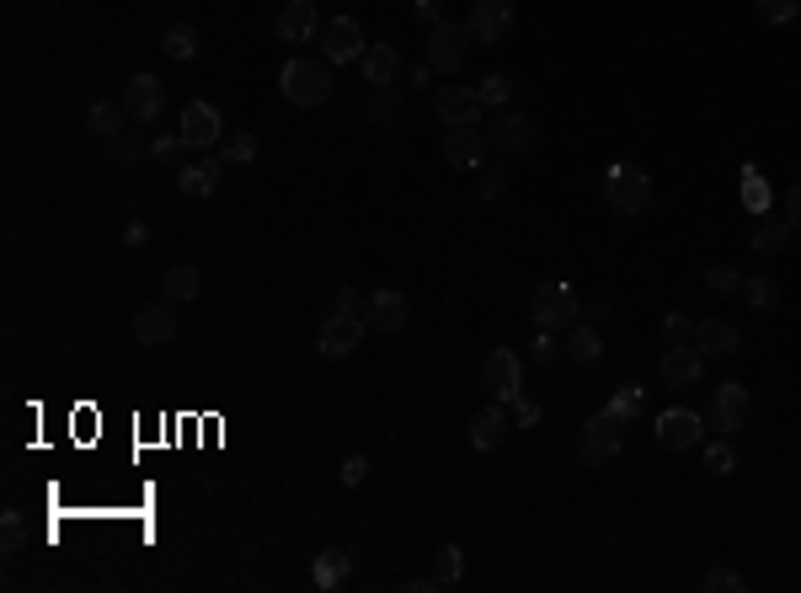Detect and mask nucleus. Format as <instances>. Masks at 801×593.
<instances>
[{
  "instance_id": "f257e3e1",
  "label": "nucleus",
  "mask_w": 801,
  "mask_h": 593,
  "mask_svg": "<svg viewBox=\"0 0 801 593\" xmlns=\"http://www.w3.org/2000/svg\"><path fill=\"white\" fill-rule=\"evenodd\" d=\"M331 70L337 65H326V60H289L278 70V86L295 108H321V102H331V86H337Z\"/></svg>"
},
{
  "instance_id": "f03ea898",
  "label": "nucleus",
  "mask_w": 801,
  "mask_h": 593,
  "mask_svg": "<svg viewBox=\"0 0 801 593\" xmlns=\"http://www.w3.org/2000/svg\"><path fill=\"white\" fill-rule=\"evenodd\" d=\"M604 203H610V214H647L652 209V177L641 172V166H625L615 161L610 172H604Z\"/></svg>"
},
{
  "instance_id": "7ed1b4c3",
  "label": "nucleus",
  "mask_w": 801,
  "mask_h": 593,
  "mask_svg": "<svg viewBox=\"0 0 801 593\" xmlns=\"http://www.w3.org/2000/svg\"><path fill=\"white\" fill-rule=\"evenodd\" d=\"M625 428H630V422L615 417V412L604 406V412H599V417L577 433V455H583V465H610V460H615L619 444H625Z\"/></svg>"
},
{
  "instance_id": "20e7f679",
  "label": "nucleus",
  "mask_w": 801,
  "mask_h": 593,
  "mask_svg": "<svg viewBox=\"0 0 801 593\" xmlns=\"http://www.w3.org/2000/svg\"><path fill=\"white\" fill-rule=\"evenodd\" d=\"M529 316H535V327H577V316H583V300L566 289V283H540L535 294H529Z\"/></svg>"
},
{
  "instance_id": "39448f33",
  "label": "nucleus",
  "mask_w": 801,
  "mask_h": 593,
  "mask_svg": "<svg viewBox=\"0 0 801 593\" xmlns=\"http://www.w3.org/2000/svg\"><path fill=\"white\" fill-rule=\"evenodd\" d=\"M433 113H438V124H443V129H476L487 108H481L476 86H438Z\"/></svg>"
},
{
  "instance_id": "423d86ee",
  "label": "nucleus",
  "mask_w": 801,
  "mask_h": 593,
  "mask_svg": "<svg viewBox=\"0 0 801 593\" xmlns=\"http://www.w3.org/2000/svg\"><path fill=\"white\" fill-rule=\"evenodd\" d=\"M481 391L492 395V401H502V406L524 391V364H518V353H513V348H497V353H487V364H481Z\"/></svg>"
},
{
  "instance_id": "0eeeda50",
  "label": "nucleus",
  "mask_w": 801,
  "mask_h": 593,
  "mask_svg": "<svg viewBox=\"0 0 801 593\" xmlns=\"http://www.w3.org/2000/svg\"><path fill=\"white\" fill-rule=\"evenodd\" d=\"M321 49H326V65H359L370 43H364V27L353 16H331L321 27Z\"/></svg>"
},
{
  "instance_id": "6e6552de",
  "label": "nucleus",
  "mask_w": 801,
  "mask_h": 593,
  "mask_svg": "<svg viewBox=\"0 0 801 593\" xmlns=\"http://www.w3.org/2000/svg\"><path fill=\"white\" fill-rule=\"evenodd\" d=\"M465 43H471V33H465L460 22H438V27H428L433 75H460V65H465Z\"/></svg>"
},
{
  "instance_id": "1a4fd4ad",
  "label": "nucleus",
  "mask_w": 801,
  "mask_h": 593,
  "mask_svg": "<svg viewBox=\"0 0 801 593\" xmlns=\"http://www.w3.org/2000/svg\"><path fill=\"white\" fill-rule=\"evenodd\" d=\"M748 412H753V395H748V386L727 380V386H716V395H711L705 422H711L716 433H738V428H748Z\"/></svg>"
},
{
  "instance_id": "9d476101",
  "label": "nucleus",
  "mask_w": 801,
  "mask_h": 593,
  "mask_svg": "<svg viewBox=\"0 0 801 593\" xmlns=\"http://www.w3.org/2000/svg\"><path fill=\"white\" fill-rule=\"evenodd\" d=\"M364 331H370V321H364L359 311H337V316H326L315 348H321V358H348V353L364 342Z\"/></svg>"
},
{
  "instance_id": "9b49d317",
  "label": "nucleus",
  "mask_w": 801,
  "mask_h": 593,
  "mask_svg": "<svg viewBox=\"0 0 801 593\" xmlns=\"http://www.w3.org/2000/svg\"><path fill=\"white\" fill-rule=\"evenodd\" d=\"M513 27V0H471V16H465V33L471 43H502V33Z\"/></svg>"
},
{
  "instance_id": "f8f14e48",
  "label": "nucleus",
  "mask_w": 801,
  "mask_h": 593,
  "mask_svg": "<svg viewBox=\"0 0 801 593\" xmlns=\"http://www.w3.org/2000/svg\"><path fill=\"white\" fill-rule=\"evenodd\" d=\"M700 375H705V353H700L694 342H674V348L663 353V364H658V380L674 386V391L700 386Z\"/></svg>"
},
{
  "instance_id": "ddd939ff",
  "label": "nucleus",
  "mask_w": 801,
  "mask_h": 593,
  "mask_svg": "<svg viewBox=\"0 0 801 593\" xmlns=\"http://www.w3.org/2000/svg\"><path fill=\"white\" fill-rule=\"evenodd\" d=\"M161 108H166V86L155 80V75H128L124 86V113L134 118V124H155L161 118Z\"/></svg>"
},
{
  "instance_id": "4468645a",
  "label": "nucleus",
  "mask_w": 801,
  "mask_h": 593,
  "mask_svg": "<svg viewBox=\"0 0 801 593\" xmlns=\"http://www.w3.org/2000/svg\"><path fill=\"white\" fill-rule=\"evenodd\" d=\"M700 439H705V417H700V412L668 406V412L658 417V444H663V450H694Z\"/></svg>"
},
{
  "instance_id": "2eb2a0df",
  "label": "nucleus",
  "mask_w": 801,
  "mask_h": 593,
  "mask_svg": "<svg viewBox=\"0 0 801 593\" xmlns=\"http://www.w3.org/2000/svg\"><path fill=\"white\" fill-rule=\"evenodd\" d=\"M183 139L192 150H214V144H225V118H220V108H209V102H187L183 108Z\"/></svg>"
},
{
  "instance_id": "dca6fc26",
  "label": "nucleus",
  "mask_w": 801,
  "mask_h": 593,
  "mask_svg": "<svg viewBox=\"0 0 801 593\" xmlns=\"http://www.w3.org/2000/svg\"><path fill=\"white\" fill-rule=\"evenodd\" d=\"M364 321L374 331H406L412 321V305H406V294L401 289H374L370 305H364Z\"/></svg>"
},
{
  "instance_id": "f3484780",
  "label": "nucleus",
  "mask_w": 801,
  "mask_h": 593,
  "mask_svg": "<svg viewBox=\"0 0 801 593\" xmlns=\"http://www.w3.org/2000/svg\"><path fill=\"white\" fill-rule=\"evenodd\" d=\"M177 337V311L166 305V300H155V305H145L139 316H134V342L139 348H166Z\"/></svg>"
},
{
  "instance_id": "a211bd4d",
  "label": "nucleus",
  "mask_w": 801,
  "mask_h": 593,
  "mask_svg": "<svg viewBox=\"0 0 801 593\" xmlns=\"http://www.w3.org/2000/svg\"><path fill=\"white\" fill-rule=\"evenodd\" d=\"M225 166H230L225 155H209V150H203L198 161H187L183 172H177V188H183L187 198H209V193H214V188H220V177H225Z\"/></svg>"
},
{
  "instance_id": "6ab92c4d",
  "label": "nucleus",
  "mask_w": 801,
  "mask_h": 593,
  "mask_svg": "<svg viewBox=\"0 0 801 593\" xmlns=\"http://www.w3.org/2000/svg\"><path fill=\"white\" fill-rule=\"evenodd\" d=\"M481 155H487V134L481 129H449L443 134V161L454 172H481Z\"/></svg>"
},
{
  "instance_id": "aec40b11",
  "label": "nucleus",
  "mask_w": 801,
  "mask_h": 593,
  "mask_svg": "<svg viewBox=\"0 0 801 593\" xmlns=\"http://www.w3.org/2000/svg\"><path fill=\"white\" fill-rule=\"evenodd\" d=\"M273 33H278V43H305V38L321 33V16H315V5H310V0H289V5L278 11Z\"/></svg>"
},
{
  "instance_id": "412c9836",
  "label": "nucleus",
  "mask_w": 801,
  "mask_h": 593,
  "mask_svg": "<svg viewBox=\"0 0 801 593\" xmlns=\"http://www.w3.org/2000/svg\"><path fill=\"white\" fill-rule=\"evenodd\" d=\"M487 139H492L502 155H524V150L535 144V118H529V113H502Z\"/></svg>"
},
{
  "instance_id": "4be33fe9",
  "label": "nucleus",
  "mask_w": 801,
  "mask_h": 593,
  "mask_svg": "<svg viewBox=\"0 0 801 593\" xmlns=\"http://www.w3.org/2000/svg\"><path fill=\"white\" fill-rule=\"evenodd\" d=\"M508 412H502V401H492V406H481L476 417H471V444L476 450H502V439H508Z\"/></svg>"
},
{
  "instance_id": "5701e85b",
  "label": "nucleus",
  "mask_w": 801,
  "mask_h": 593,
  "mask_svg": "<svg viewBox=\"0 0 801 593\" xmlns=\"http://www.w3.org/2000/svg\"><path fill=\"white\" fill-rule=\"evenodd\" d=\"M359 65H364V80H370V86H396V80H401V54H396V43H370Z\"/></svg>"
},
{
  "instance_id": "b1692460",
  "label": "nucleus",
  "mask_w": 801,
  "mask_h": 593,
  "mask_svg": "<svg viewBox=\"0 0 801 593\" xmlns=\"http://www.w3.org/2000/svg\"><path fill=\"white\" fill-rule=\"evenodd\" d=\"M791 219L786 214H759V225H753V252L759 257H775V252H786L791 247Z\"/></svg>"
},
{
  "instance_id": "393cba45",
  "label": "nucleus",
  "mask_w": 801,
  "mask_h": 593,
  "mask_svg": "<svg viewBox=\"0 0 801 593\" xmlns=\"http://www.w3.org/2000/svg\"><path fill=\"white\" fill-rule=\"evenodd\" d=\"M694 348H700L705 358H711V353H716V358H727V353H738V327H733V321H722V316H711V321H700V327H694Z\"/></svg>"
},
{
  "instance_id": "a878e982",
  "label": "nucleus",
  "mask_w": 801,
  "mask_h": 593,
  "mask_svg": "<svg viewBox=\"0 0 801 593\" xmlns=\"http://www.w3.org/2000/svg\"><path fill=\"white\" fill-rule=\"evenodd\" d=\"M561 353H566V364L593 369V364L604 358V337H599L593 327H572V331H566V342H561Z\"/></svg>"
},
{
  "instance_id": "bb28decb",
  "label": "nucleus",
  "mask_w": 801,
  "mask_h": 593,
  "mask_svg": "<svg viewBox=\"0 0 801 593\" xmlns=\"http://www.w3.org/2000/svg\"><path fill=\"white\" fill-rule=\"evenodd\" d=\"M198 294H203V273L192 263H177L161 278V300H166V305H187V300H198Z\"/></svg>"
},
{
  "instance_id": "cd10ccee",
  "label": "nucleus",
  "mask_w": 801,
  "mask_h": 593,
  "mask_svg": "<svg viewBox=\"0 0 801 593\" xmlns=\"http://www.w3.org/2000/svg\"><path fill=\"white\" fill-rule=\"evenodd\" d=\"M124 102H91L86 108V129L97 134V139H118L124 134Z\"/></svg>"
},
{
  "instance_id": "c85d7f7f",
  "label": "nucleus",
  "mask_w": 801,
  "mask_h": 593,
  "mask_svg": "<svg viewBox=\"0 0 801 593\" xmlns=\"http://www.w3.org/2000/svg\"><path fill=\"white\" fill-rule=\"evenodd\" d=\"M370 124L374 129H396V124H401V86H374Z\"/></svg>"
},
{
  "instance_id": "c756f323",
  "label": "nucleus",
  "mask_w": 801,
  "mask_h": 593,
  "mask_svg": "<svg viewBox=\"0 0 801 593\" xmlns=\"http://www.w3.org/2000/svg\"><path fill=\"white\" fill-rule=\"evenodd\" d=\"M198 49H203V38H198L192 22H172V27L161 33V54H172V60H192Z\"/></svg>"
},
{
  "instance_id": "7c9ffc66",
  "label": "nucleus",
  "mask_w": 801,
  "mask_h": 593,
  "mask_svg": "<svg viewBox=\"0 0 801 593\" xmlns=\"http://www.w3.org/2000/svg\"><path fill=\"white\" fill-rule=\"evenodd\" d=\"M310 583H315V589H342V583H348V556H342V551H321L315 567H310Z\"/></svg>"
},
{
  "instance_id": "2f4dec72",
  "label": "nucleus",
  "mask_w": 801,
  "mask_h": 593,
  "mask_svg": "<svg viewBox=\"0 0 801 593\" xmlns=\"http://www.w3.org/2000/svg\"><path fill=\"white\" fill-rule=\"evenodd\" d=\"M460 578H465V551H460V545H443L438 562H433V583H438V589H454Z\"/></svg>"
},
{
  "instance_id": "473e14b6",
  "label": "nucleus",
  "mask_w": 801,
  "mask_h": 593,
  "mask_svg": "<svg viewBox=\"0 0 801 593\" xmlns=\"http://www.w3.org/2000/svg\"><path fill=\"white\" fill-rule=\"evenodd\" d=\"M742 209L748 214H769V182L759 177V166H742Z\"/></svg>"
},
{
  "instance_id": "72a5a7b5",
  "label": "nucleus",
  "mask_w": 801,
  "mask_h": 593,
  "mask_svg": "<svg viewBox=\"0 0 801 593\" xmlns=\"http://www.w3.org/2000/svg\"><path fill=\"white\" fill-rule=\"evenodd\" d=\"M187 150H192V144L183 139V129H177V134H161V139L150 144V155H155L161 166H177V172L187 166Z\"/></svg>"
},
{
  "instance_id": "f704fd0d",
  "label": "nucleus",
  "mask_w": 801,
  "mask_h": 593,
  "mask_svg": "<svg viewBox=\"0 0 801 593\" xmlns=\"http://www.w3.org/2000/svg\"><path fill=\"white\" fill-rule=\"evenodd\" d=\"M256 150H262V144H256V134H225V144H220V155H225L230 166H251V161H256Z\"/></svg>"
},
{
  "instance_id": "c9c22d12",
  "label": "nucleus",
  "mask_w": 801,
  "mask_h": 593,
  "mask_svg": "<svg viewBox=\"0 0 801 593\" xmlns=\"http://www.w3.org/2000/svg\"><path fill=\"white\" fill-rule=\"evenodd\" d=\"M742 300H748L753 311H775V305H780V289H775L769 278H742Z\"/></svg>"
},
{
  "instance_id": "e433bc0d",
  "label": "nucleus",
  "mask_w": 801,
  "mask_h": 593,
  "mask_svg": "<svg viewBox=\"0 0 801 593\" xmlns=\"http://www.w3.org/2000/svg\"><path fill=\"white\" fill-rule=\"evenodd\" d=\"M555 358H566V353H561V337H555L551 327H540L535 331V342H529V364L546 369V364H555Z\"/></svg>"
},
{
  "instance_id": "4c0bfd02",
  "label": "nucleus",
  "mask_w": 801,
  "mask_h": 593,
  "mask_svg": "<svg viewBox=\"0 0 801 593\" xmlns=\"http://www.w3.org/2000/svg\"><path fill=\"white\" fill-rule=\"evenodd\" d=\"M22 545H27V519H22V514H5V519H0V551L16 556Z\"/></svg>"
},
{
  "instance_id": "58836bf2",
  "label": "nucleus",
  "mask_w": 801,
  "mask_h": 593,
  "mask_svg": "<svg viewBox=\"0 0 801 593\" xmlns=\"http://www.w3.org/2000/svg\"><path fill=\"white\" fill-rule=\"evenodd\" d=\"M759 5V16L769 22V27H786V22H797V11H801V0H753Z\"/></svg>"
},
{
  "instance_id": "ea45409f",
  "label": "nucleus",
  "mask_w": 801,
  "mask_h": 593,
  "mask_svg": "<svg viewBox=\"0 0 801 593\" xmlns=\"http://www.w3.org/2000/svg\"><path fill=\"white\" fill-rule=\"evenodd\" d=\"M476 97H481V108H502V102L513 97V80H508V75H487V80L476 86Z\"/></svg>"
},
{
  "instance_id": "a19ab883",
  "label": "nucleus",
  "mask_w": 801,
  "mask_h": 593,
  "mask_svg": "<svg viewBox=\"0 0 801 593\" xmlns=\"http://www.w3.org/2000/svg\"><path fill=\"white\" fill-rule=\"evenodd\" d=\"M705 470H711V476H733V470H738V455H733L727 439H716V444L705 450Z\"/></svg>"
},
{
  "instance_id": "79ce46f5",
  "label": "nucleus",
  "mask_w": 801,
  "mask_h": 593,
  "mask_svg": "<svg viewBox=\"0 0 801 593\" xmlns=\"http://www.w3.org/2000/svg\"><path fill=\"white\" fill-rule=\"evenodd\" d=\"M145 150H150V144H145V139H139L134 129H124L118 139H113V161H124V166H134V161L145 155Z\"/></svg>"
},
{
  "instance_id": "37998d69",
  "label": "nucleus",
  "mask_w": 801,
  "mask_h": 593,
  "mask_svg": "<svg viewBox=\"0 0 801 593\" xmlns=\"http://www.w3.org/2000/svg\"><path fill=\"white\" fill-rule=\"evenodd\" d=\"M705 589H711V593H742L748 583H742L733 567H711V572H705Z\"/></svg>"
},
{
  "instance_id": "c03bdc74",
  "label": "nucleus",
  "mask_w": 801,
  "mask_h": 593,
  "mask_svg": "<svg viewBox=\"0 0 801 593\" xmlns=\"http://www.w3.org/2000/svg\"><path fill=\"white\" fill-rule=\"evenodd\" d=\"M705 283H711L716 294H738V289H742V273L722 263V267H711V273H705Z\"/></svg>"
},
{
  "instance_id": "a18cd8bd",
  "label": "nucleus",
  "mask_w": 801,
  "mask_h": 593,
  "mask_svg": "<svg viewBox=\"0 0 801 593\" xmlns=\"http://www.w3.org/2000/svg\"><path fill=\"white\" fill-rule=\"evenodd\" d=\"M610 412H615V417H625V422H630V417H636V412H641V391H636V386H625V391H615V395H610Z\"/></svg>"
},
{
  "instance_id": "49530a36",
  "label": "nucleus",
  "mask_w": 801,
  "mask_h": 593,
  "mask_svg": "<svg viewBox=\"0 0 801 593\" xmlns=\"http://www.w3.org/2000/svg\"><path fill=\"white\" fill-rule=\"evenodd\" d=\"M502 193H508V172H502V166H481V198L497 203Z\"/></svg>"
},
{
  "instance_id": "de8ad7c7",
  "label": "nucleus",
  "mask_w": 801,
  "mask_h": 593,
  "mask_svg": "<svg viewBox=\"0 0 801 593\" xmlns=\"http://www.w3.org/2000/svg\"><path fill=\"white\" fill-rule=\"evenodd\" d=\"M663 337H668V342H684V337H694V327H689V316H678V311H668V316H663Z\"/></svg>"
},
{
  "instance_id": "09e8293b",
  "label": "nucleus",
  "mask_w": 801,
  "mask_h": 593,
  "mask_svg": "<svg viewBox=\"0 0 801 593\" xmlns=\"http://www.w3.org/2000/svg\"><path fill=\"white\" fill-rule=\"evenodd\" d=\"M780 214L791 219V230H801V182H791V188H786V198H780Z\"/></svg>"
},
{
  "instance_id": "8fccbe9b",
  "label": "nucleus",
  "mask_w": 801,
  "mask_h": 593,
  "mask_svg": "<svg viewBox=\"0 0 801 593\" xmlns=\"http://www.w3.org/2000/svg\"><path fill=\"white\" fill-rule=\"evenodd\" d=\"M364 476H370V460H364V455H348V460H342V487H359Z\"/></svg>"
},
{
  "instance_id": "3c124183",
  "label": "nucleus",
  "mask_w": 801,
  "mask_h": 593,
  "mask_svg": "<svg viewBox=\"0 0 801 593\" xmlns=\"http://www.w3.org/2000/svg\"><path fill=\"white\" fill-rule=\"evenodd\" d=\"M412 11H417V22H423V27H438V22H449V16H443V0H417Z\"/></svg>"
},
{
  "instance_id": "603ef678",
  "label": "nucleus",
  "mask_w": 801,
  "mask_h": 593,
  "mask_svg": "<svg viewBox=\"0 0 801 593\" xmlns=\"http://www.w3.org/2000/svg\"><path fill=\"white\" fill-rule=\"evenodd\" d=\"M508 406H513V417H518V422H524V428H529V422H540V406H535V401H529V395H524V391L513 395V401H508Z\"/></svg>"
},
{
  "instance_id": "864d4df0",
  "label": "nucleus",
  "mask_w": 801,
  "mask_h": 593,
  "mask_svg": "<svg viewBox=\"0 0 801 593\" xmlns=\"http://www.w3.org/2000/svg\"><path fill=\"white\" fill-rule=\"evenodd\" d=\"M145 241H150V225L134 219V225H128V247H145Z\"/></svg>"
},
{
  "instance_id": "5fc2aeb1",
  "label": "nucleus",
  "mask_w": 801,
  "mask_h": 593,
  "mask_svg": "<svg viewBox=\"0 0 801 593\" xmlns=\"http://www.w3.org/2000/svg\"><path fill=\"white\" fill-rule=\"evenodd\" d=\"M337 311H359V294L353 289H337ZM364 316V311H359Z\"/></svg>"
},
{
  "instance_id": "6e6d98bb",
  "label": "nucleus",
  "mask_w": 801,
  "mask_h": 593,
  "mask_svg": "<svg viewBox=\"0 0 801 593\" xmlns=\"http://www.w3.org/2000/svg\"><path fill=\"white\" fill-rule=\"evenodd\" d=\"M428 75H433V65H412L406 70V86H428Z\"/></svg>"
},
{
  "instance_id": "4d7b16f0",
  "label": "nucleus",
  "mask_w": 801,
  "mask_h": 593,
  "mask_svg": "<svg viewBox=\"0 0 801 593\" xmlns=\"http://www.w3.org/2000/svg\"><path fill=\"white\" fill-rule=\"evenodd\" d=\"M588 311H593V321H610V316H615V305H610V300H593Z\"/></svg>"
},
{
  "instance_id": "13d9d810",
  "label": "nucleus",
  "mask_w": 801,
  "mask_h": 593,
  "mask_svg": "<svg viewBox=\"0 0 801 593\" xmlns=\"http://www.w3.org/2000/svg\"><path fill=\"white\" fill-rule=\"evenodd\" d=\"M310 5H315V0H310Z\"/></svg>"
}]
</instances>
